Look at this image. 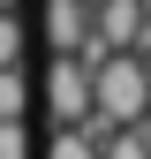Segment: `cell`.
I'll return each mask as SVG.
<instances>
[{
	"label": "cell",
	"mask_w": 151,
	"mask_h": 159,
	"mask_svg": "<svg viewBox=\"0 0 151 159\" xmlns=\"http://www.w3.org/2000/svg\"><path fill=\"white\" fill-rule=\"evenodd\" d=\"M45 159H98V144H91L83 121H76V129H53V152H45Z\"/></svg>",
	"instance_id": "obj_1"
}]
</instances>
